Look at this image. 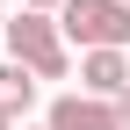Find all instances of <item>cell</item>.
I'll use <instances>...</instances> for the list:
<instances>
[{"mask_svg":"<svg viewBox=\"0 0 130 130\" xmlns=\"http://www.w3.org/2000/svg\"><path fill=\"white\" fill-rule=\"evenodd\" d=\"M79 87H87V94H108V101H116V94L130 87V58L116 51V43H101V51H79Z\"/></svg>","mask_w":130,"mask_h":130,"instance_id":"obj_4","label":"cell"},{"mask_svg":"<svg viewBox=\"0 0 130 130\" xmlns=\"http://www.w3.org/2000/svg\"><path fill=\"white\" fill-rule=\"evenodd\" d=\"M43 123H51V130H123V116H116L108 94H58Z\"/></svg>","mask_w":130,"mask_h":130,"instance_id":"obj_3","label":"cell"},{"mask_svg":"<svg viewBox=\"0 0 130 130\" xmlns=\"http://www.w3.org/2000/svg\"><path fill=\"white\" fill-rule=\"evenodd\" d=\"M0 43H7V7H0Z\"/></svg>","mask_w":130,"mask_h":130,"instance_id":"obj_8","label":"cell"},{"mask_svg":"<svg viewBox=\"0 0 130 130\" xmlns=\"http://www.w3.org/2000/svg\"><path fill=\"white\" fill-rule=\"evenodd\" d=\"M116 116H123V130H130V87H123V94H116Z\"/></svg>","mask_w":130,"mask_h":130,"instance_id":"obj_6","label":"cell"},{"mask_svg":"<svg viewBox=\"0 0 130 130\" xmlns=\"http://www.w3.org/2000/svg\"><path fill=\"white\" fill-rule=\"evenodd\" d=\"M65 43H72V36H65V22L51 7H22L7 22V51L22 58L36 79H65V72H72V51H65Z\"/></svg>","mask_w":130,"mask_h":130,"instance_id":"obj_1","label":"cell"},{"mask_svg":"<svg viewBox=\"0 0 130 130\" xmlns=\"http://www.w3.org/2000/svg\"><path fill=\"white\" fill-rule=\"evenodd\" d=\"M65 36L79 43V51H101V43H130V0H65L58 7Z\"/></svg>","mask_w":130,"mask_h":130,"instance_id":"obj_2","label":"cell"},{"mask_svg":"<svg viewBox=\"0 0 130 130\" xmlns=\"http://www.w3.org/2000/svg\"><path fill=\"white\" fill-rule=\"evenodd\" d=\"M0 130H14V116H7V108H0Z\"/></svg>","mask_w":130,"mask_h":130,"instance_id":"obj_9","label":"cell"},{"mask_svg":"<svg viewBox=\"0 0 130 130\" xmlns=\"http://www.w3.org/2000/svg\"><path fill=\"white\" fill-rule=\"evenodd\" d=\"M22 7H51V14H58V7H65V0H22Z\"/></svg>","mask_w":130,"mask_h":130,"instance_id":"obj_7","label":"cell"},{"mask_svg":"<svg viewBox=\"0 0 130 130\" xmlns=\"http://www.w3.org/2000/svg\"><path fill=\"white\" fill-rule=\"evenodd\" d=\"M29 101H36V72H29L22 58H7L0 65V108H7V116H29Z\"/></svg>","mask_w":130,"mask_h":130,"instance_id":"obj_5","label":"cell"},{"mask_svg":"<svg viewBox=\"0 0 130 130\" xmlns=\"http://www.w3.org/2000/svg\"><path fill=\"white\" fill-rule=\"evenodd\" d=\"M43 130H51V123H43Z\"/></svg>","mask_w":130,"mask_h":130,"instance_id":"obj_10","label":"cell"}]
</instances>
